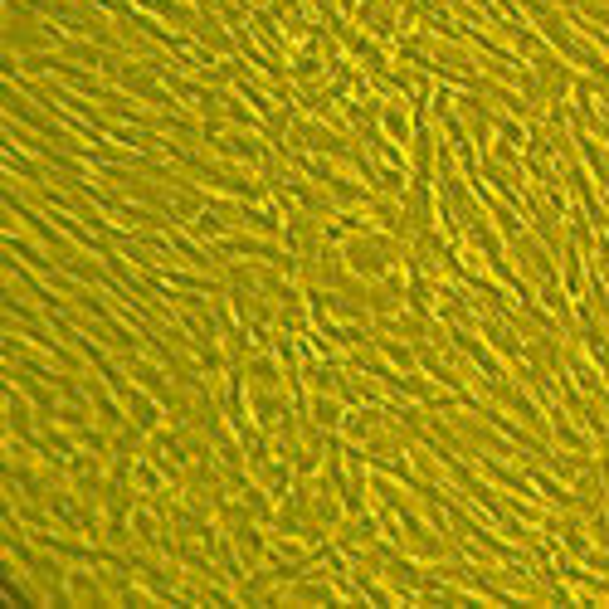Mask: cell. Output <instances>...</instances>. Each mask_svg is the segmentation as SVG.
Instances as JSON below:
<instances>
[{
  "instance_id": "6da1fadb",
  "label": "cell",
  "mask_w": 609,
  "mask_h": 609,
  "mask_svg": "<svg viewBox=\"0 0 609 609\" xmlns=\"http://www.w3.org/2000/svg\"><path fill=\"white\" fill-rule=\"evenodd\" d=\"M244 376L254 390H288L283 385V361H278V351H254L249 361H244Z\"/></svg>"
},
{
  "instance_id": "7a4b0ae2",
  "label": "cell",
  "mask_w": 609,
  "mask_h": 609,
  "mask_svg": "<svg viewBox=\"0 0 609 609\" xmlns=\"http://www.w3.org/2000/svg\"><path fill=\"white\" fill-rule=\"evenodd\" d=\"M346 405L342 395H332V390H312V410H307V419L317 424V429H327V434H342V419H346Z\"/></svg>"
},
{
  "instance_id": "3957f363",
  "label": "cell",
  "mask_w": 609,
  "mask_h": 609,
  "mask_svg": "<svg viewBox=\"0 0 609 609\" xmlns=\"http://www.w3.org/2000/svg\"><path fill=\"white\" fill-rule=\"evenodd\" d=\"M376 351H381L385 361L395 366V371H419V351L415 342H405V337H390V332H376Z\"/></svg>"
}]
</instances>
